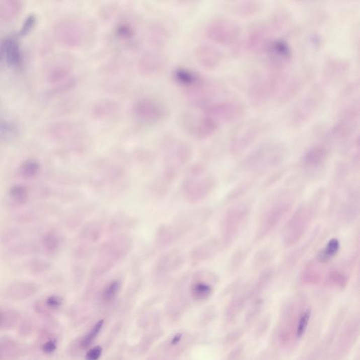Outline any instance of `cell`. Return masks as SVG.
Masks as SVG:
<instances>
[{
	"label": "cell",
	"mask_w": 360,
	"mask_h": 360,
	"mask_svg": "<svg viewBox=\"0 0 360 360\" xmlns=\"http://www.w3.org/2000/svg\"><path fill=\"white\" fill-rule=\"evenodd\" d=\"M37 23V17L34 14H31L26 17L24 23L21 25L19 30V35L20 37H26L34 29Z\"/></svg>",
	"instance_id": "43"
},
{
	"label": "cell",
	"mask_w": 360,
	"mask_h": 360,
	"mask_svg": "<svg viewBox=\"0 0 360 360\" xmlns=\"http://www.w3.org/2000/svg\"><path fill=\"white\" fill-rule=\"evenodd\" d=\"M20 345L12 340H0V360H12L21 355Z\"/></svg>",
	"instance_id": "32"
},
{
	"label": "cell",
	"mask_w": 360,
	"mask_h": 360,
	"mask_svg": "<svg viewBox=\"0 0 360 360\" xmlns=\"http://www.w3.org/2000/svg\"><path fill=\"white\" fill-rule=\"evenodd\" d=\"M260 4L257 2H243L235 7L236 13L241 17H250L258 14L260 10Z\"/></svg>",
	"instance_id": "39"
},
{
	"label": "cell",
	"mask_w": 360,
	"mask_h": 360,
	"mask_svg": "<svg viewBox=\"0 0 360 360\" xmlns=\"http://www.w3.org/2000/svg\"><path fill=\"white\" fill-rule=\"evenodd\" d=\"M118 106L115 102L103 100L97 103L94 107V115L98 118H106L116 112Z\"/></svg>",
	"instance_id": "37"
},
{
	"label": "cell",
	"mask_w": 360,
	"mask_h": 360,
	"mask_svg": "<svg viewBox=\"0 0 360 360\" xmlns=\"http://www.w3.org/2000/svg\"><path fill=\"white\" fill-rule=\"evenodd\" d=\"M39 287L33 282L19 281L12 283L5 290V295L12 300L27 299L38 292Z\"/></svg>",
	"instance_id": "25"
},
{
	"label": "cell",
	"mask_w": 360,
	"mask_h": 360,
	"mask_svg": "<svg viewBox=\"0 0 360 360\" xmlns=\"http://www.w3.org/2000/svg\"><path fill=\"white\" fill-rule=\"evenodd\" d=\"M217 186L215 176L203 164H196L188 172L182 182L184 197L191 203L206 199Z\"/></svg>",
	"instance_id": "4"
},
{
	"label": "cell",
	"mask_w": 360,
	"mask_h": 360,
	"mask_svg": "<svg viewBox=\"0 0 360 360\" xmlns=\"http://www.w3.org/2000/svg\"><path fill=\"white\" fill-rule=\"evenodd\" d=\"M311 76L310 71H305L297 74L289 80L286 84L283 85L280 90L279 98V104H285L290 102L303 91Z\"/></svg>",
	"instance_id": "19"
},
{
	"label": "cell",
	"mask_w": 360,
	"mask_h": 360,
	"mask_svg": "<svg viewBox=\"0 0 360 360\" xmlns=\"http://www.w3.org/2000/svg\"><path fill=\"white\" fill-rule=\"evenodd\" d=\"M359 120V102L352 103L346 107L338 118L331 129V135L340 141L348 139L357 129Z\"/></svg>",
	"instance_id": "12"
},
{
	"label": "cell",
	"mask_w": 360,
	"mask_h": 360,
	"mask_svg": "<svg viewBox=\"0 0 360 360\" xmlns=\"http://www.w3.org/2000/svg\"><path fill=\"white\" fill-rule=\"evenodd\" d=\"M68 74L69 70L67 68L61 66V65L56 66L51 69V71L49 73L48 80L51 83L56 84V83H61L63 81V80L66 79Z\"/></svg>",
	"instance_id": "41"
},
{
	"label": "cell",
	"mask_w": 360,
	"mask_h": 360,
	"mask_svg": "<svg viewBox=\"0 0 360 360\" xmlns=\"http://www.w3.org/2000/svg\"><path fill=\"white\" fill-rule=\"evenodd\" d=\"M40 169V163L38 161L29 159L21 163L19 168V174L22 178L31 180L38 176Z\"/></svg>",
	"instance_id": "34"
},
{
	"label": "cell",
	"mask_w": 360,
	"mask_h": 360,
	"mask_svg": "<svg viewBox=\"0 0 360 360\" xmlns=\"http://www.w3.org/2000/svg\"><path fill=\"white\" fill-rule=\"evenodd\" d=\"M8 194L12 203L17 205H25L29 198L28 188L21 184L12 186L9 190Z\"/></svg>",
	"instance_id": "35"
},
{
	"label": "cell",
	"mask_w": 360,
	"mask_h": 360,
	"mask_svg": "<svg viewBox=\"0 0 360 360\" xmlns=\"http://www.w3.org/2000/svg\"><path fill=\"white\" fill-rule=\"evenodd\" d=\"M246 108L237 100H225L207 104L205 107V116L218 123L236 121L244 116Z\"/></svg>",
	"instance_id": "13"
},
{
	"label": "cell",
	"mask_w": 360,
	"mask_h": 360,
	"mask_svg": "<svg viewBox=\"0 0 360 360\" xmlns=\"http://www.w3.org/2000/svg\"><path fill=\"white\" fill-rule=\"evenodd\" d=\"M266 51L269 70L272 71H283L292 60V48L285 40L271 41Z\"/></svg>",
	"instance_id": "15"
},
{
	"label": "cell",
	"mask_w": 360,
	"mask_h": 360,
	"mask_svg": "<svg viewBox=\"0 0 360 360\" xmlns=\"http://www.w3.org/2000/svg\"><path fill=\"white\" fill-rule=\"evenodd\" d=\"M196 59L199 64L207 70H214L221 65L223 55L215 47L202 45L196 51Z\"/></svg>",
	"instance_id": "22"
},
{
	"label": "cell",
	"mask_w": 360,
	"mask_h": 360,
	"mask_svg": "<svg viewBox=\"0 0 360 360\" xmlns=\"http://www.w3.org/2000/svg\"><path fill=\"white\" fill-rule=\"evenodd\" d=\"M134 112L139 119L147 122H157L164 118L166 110L163 104L155 99L145 98L136 102Z\"/></svg>",
	"instance_id": "17"
},
{
	"label": "cell",
	"mask_w": 360,
	"mask_h": 360,
	"mask_svg": "<svg viewBox=\"0 0 360 360\" xmlns=\"http://www.w3.org/2000/svg\"><path fill=\"white\" fill-rule=\"evenodd\" d=\"M310 317H311V310L310 309H306L301 315L299 324H298L297 330H296V336L298 338L302 337L306 332Z\"/></svg>",
	"instance_id": "46"
},
{
	"label": "cell",
	"mask_w": 360,
	"mask_h": 360,
	"mask_svg": "<svg viewBox=\"0 0 360 360\" xmlns=\"http://www.w3.org/2000/svg\"><path fill=\"white\" fill-rule=\"evenodd\" d=\"M166 65V59L159 53H145L140 58L139 68L145 74H156L161 72Z\"/></svg>",
	"instance_id": "27"
},
{
	"label": "cell",
	"mask_w": 360,
	"mask_h": 360,
	"mask_svg": "<svg viewBox=\"0 0 360 360\" xmlns=\"http://www.w3.org/2000/svg\"><path fill=\"white\" fill-rule=\"evenodd\" d=\"M19 315L15 310L0 307V331L12 329L17 325Z\"/></svg>",
	"instance_id": "31"
},
{
	"label": "cell",
	"mask_w": 360,
	"mask_h": 360,
	"mask_svg": "<svg viewBox=\"0 0 360 360\" xmlns=\"http://www.w3.org/2000/svg\"><path fill=\"white\" fill-rule=\"evenodd\" d=\"M328 280L330 283L337 286L343 287L347 283V276L341 269L335 268L331 269L328 274Z\"/></svg>",
	"instance_id": "42"
},
{
	"label": "cell",
	"mask_w": 360,
	"mask_h": 360,
	"mask_svg": "<svg viewBox=\"0 0 360 360\" xmlns=\"http://www.w3.org/2000/svg\"><path fill=\"white\" fill-rule=\"evenodd\" d=\"M329 159V151L324 145H315L310 147L303 154L301 160V169L303 175L311 180H316L323 176Z\"/></svg>",
	"instance_id": "10"
},
{
	"label": "cell",
	"mask_w": 360,
	"mask_h": 360,
	"mask_svg": "<svg viewBox=\"0 0 360 360\" xmlns=\"http://www.w3.org/2000/svg\"><path fill=\"white\" fill-rule=\"evenodd\" d=\"M223 250L219 239H210L195 248L191 253V258L195 263H200L213 258Z\"/></svg>",
	"instance_id": "23"
},
{
	"label": "cell",
	"mask_w": 360,
	"mask_h": 360,
	"mask_svg": "<svg viewBox=\"0 0 360 360\" xmlns=\"http://www.w3.org/2000/svg\"><path fill=\"white\" fill-rule=\"evenodd\" d=\"M42 244L44 251L48 254H54L61 244L59 236L56 232L50 231L44 234L42 239Z\"/></svg>",
	"instance_id": "36"
},
{
	"label": "cell",
	"mask_w": 360,
	"mask_h": 360,
	"mask_svg": "<svg viewBox=\"0 0 360 360\" xmlns=\"http://www.w3.org/2000/svg\"><path fill=\"white\" fill-rule=\"evenodd\" d=\"M54 35L60 43L67 47H79L83 43L84 32L79 21L74 19L60 21L54 28Z\"/></svg>",
	"instance_id": "14"
},
{
	"label": "cell",
	"mask_w": 360,
	"mask_h": 360,
	"mask_svg": "<svg viewBox=\"0 0 360 360\" xmlns=\"http://www.w3.org/2000/svg\"><path fill=\"white\" fill-rule=\"evenodd\" d=\"M121 283L119 280H113L108 283L102 293V299L105 302H111L120 292Z\"/></svg>",
	"instance_id": "40"
},
{
	"label": "cell",
	"mask_w": 360,
	"mask_h": 360,
	"mask_svg": "<svg viewBox=\"0 0 360 360\" xmlns=\"http://www.w3.org/2000/svg\"><path fill=\"white\" fill-rule=\"evenodd\" d=\"M46 305L51 309H56L62 305V299L58 296H50L46 299Z\"/></svg>",
	"instance_id": "47"
},
{
	"label": "cell",
	"mask_w": 360,
	"mask_h": 360,
	"mask_svg": "<svg viewBox=\"0 0 360 360\" xmlns=\"http://www.w3.org/2000/svg\"><path fill=\"white\" fill-rule=\"evenodd\" d=\"M265 131V123L261 120H251L243 122L232 133L230 137V154L238 156L244 153L258 140Z\"/></svg>",
	"instance_id": "9"
},
{
	"label": "cell",
	"mask_w": 360,
	"mask_h": 360,
	"mask_svg": "<svg viewBox=\"0 0 360 360\" xmlns=\"http://www.w3.org/2000/svg\"><path fill=\"white\" fill-rule=\"evenodd\" d=\"M103 326H104V321L103 320L99 321V322L96 323L95 325L90 330V332L82 340V347H88L89 345H91L92 341L95 339L96 337L98 336L99 333H100Z\"/></svg>",
	"instance_id": "44"
},
{
	"label": "cell",
	"mask_w": 360,
	"mask_h": 360,
	"mask_svg": "<svg viewBox=\"0 0 360 360\" xmlns=\"http://www.w3.org/2000/svg\"><path fill=\"white\" fill-rule=\"evenodd\" d=\"M219 127V123L207 116L199 118L193 125V133L198 139H206L212 136Z\"/></svg>",
	"instance_id": "29"
},
{
	"label": "cell",
	"mask_w": 360,
	"mask_h": 360,
	"mask_svg": "<svg viewBox=\"0 0 360 360\" xmlns=\"http://www.w3.org/2000/svg\"><path fill=\"white\" fill-rule=\"evenodd\" d=\"M103 226L100 222L93 221L85 225L80 234V238L81 241H84L85 244L91 245L95 244L102 237Z\"/></svg>",
	"instance_id": "30"
},
{
	"label": "cell",
	"mask_w": 360,
	"mask_h": 360,
	"mask_svg": "<svg viewBox=\"0 0 360 360\" xmlns=\"http://www.w3.org/2000/svg\"><path fill=\"white\" fill-rule=\"evenodd\" d=\"M252 212L249 201L239 202L229 207L221 224L219 239L223 250L232 246L247 225Z\"/></svg>",
	"instance_id": "5"
},
{
	"label": "cell",
	"mask_w": 360,
	"mask_h": 360,
	"mask_svg": "<svg viewBox=\"0 0 360 360\" xmlns=\"http://www.w3.org/2000/svg\"><path fill=\"white\" fill-rule=\"evenodd\" d=\"M207 38L222 45H232L238 41L241 28L235 21L228 19H218L206 28Z\"/></svg>",
	"instance_id": "11"
},
{
	"label": "cell",
	"mask_w": 360,
	"mask_h": 360,
	"mask_svg": "<svg viewBox=\"0 0 360 360\" xmlns=\"http://www.w3.org/2000/svg\"><path fill=\"white\" fill-rule=\"evenodd\" d=\"M185 260L183 254L177 250L167 252L159 259L154 270L159 273L173 272L180 270L184 265Z\"/></svg>",
	"instance_id": "21"
},
{
	"label": "cell",
	"mask_w": 360,
	"mask_h": 360,
	"mask_svg": "<svg viewBox=\"0 0 360 360\" xmlns=\"http://www.w3.org/2000/svg\"><path fill=\"white\" fill-rule=\"evenodd\" d=\"M340 243L338 239H329L327 243L317 252L315 258L312 262L322 269L324 266L327 265L333 259L336 258L339 253Z\"/></svg>",
	"instance_id": "24"
},
{
	"label": "cell",
	"mask_w": 360,
	"mask_h": 360,
	"mask_svg": "<svg viewBox=\"0 0 360 360\" xmlns=\"http://www.w3.org/2000/svg\"><path fill=\"white\" fill-rule=\"evenodd\" d=\"M269 27L262 23L253 24L250 28L246 38V48L253 53L266 51L271 42Z\"/></svg>",
	"instance_id": "18"
},
{
	"label": "cell",
	"mask_w": 360,
	"mask_h": 360,
	"mask_svg": "<svg viewBox=\"0 0 360 360\" xmlns=\"http://www.w3.org/2000/svg\"><path fill=\"white\" fill-rule=\"evenodd\" d=\"M286 150L281 143H266L253 151L243 159L239 166L242 173L261 177L265 172L281 164Z\"/></svg>",
	"instance_id": "3"
},
{
	"label": "cell",
	"mask_w": 360,
	"mask_h": 360,
	"mask_svg": "<svg viewBox=\"0 0 360 360\" xmlns=\"http://www.w3.org/2000/svg\"><path fill=\"white\" fill-rule=\"evenodd\" d=\"M326 92L320 84L313 85L293 108L289 116V123L293 127H303L320 111L325 99Z\"/></svg>",
	"instance_id": "7"
},
{
	"label": "cell",
	"mask_w": 360,
	"mask_h": 360,
	"mask_svg": "<svg viewBox=\"0 0 360 360\" xmlns=\"http://www.w3.org/2000/svg\"><path fill=\"white\" fill-rule=\"evenodd\" d=\"M181 338H182V334H181V333H179V334H177L176 336H174L171 341L172 345H176V344L180 341Z\"/></svg>",
	"instance_id": "50"
},
{
	"label": "cell",
	"mask_w": 360,
	"mask_h": 360,
	"mask_svg": "<svg viewBox=\"0 0 360 360\" xmlns=\"http://www.w3.org/2000/svg\"><path fill=\"white\" fill-rule=\"evenodd\" d=\"M132 244L128 236L124 235L116 236L106 241L99 248L97 259L92 267V272L101 275L111 270L128 254Z\"/></svg>",
	"instance_id": "6"
},
{
	"label": "cell",
	"mask_w": 360,
	"mask_h": 360,
	"mask_svg": "<svg viewBox=\"0 0 360 360\" xmlns=\"http://www.w3.org/2000/svg\"><path fill=\"white\" fill-rule=\"evenodd\" d=\"M212 273L208 272H199L196 274L198 277L195 279L191 285V294L194 299L204 300L208 298L213 291L212 283L208 282L209 277Z\"/></svg>",
	"instance_id": "26"
},
{
	"label": "cell",
	"mask_w": 360,
	"mask_h": 360,
	"mask_svg": "<svg viewBox=\"0 0 360 360\" xmlns=\"http://www.w3.org/2000/svg\"><path fill=\"white\" fill-rule=\"evenodd\" d=\"M57 348V343L55 340H49L42 345V350L44 353L51 354Z\"/></svg>",
	"instance_id": "49"
},
{
	"label": "cell",
	"mask_w": 360,
	"mask_h": 360,
	"mask_svg": "<svg viewBox=\"0 0 360 360\" xmlns=\"http://www.w3.org/2000/svg\"><path fill=\"white\" fill-rule=\"evenodd\" d=\"M19 128L10 120H0V142L10 143L17 139Z\"/></svg>",
	"instance_id": "33"
},
{
	"label": "cell",
	"mask_w": 360,
	"mask_h": 360,
	"mask_svg": "<svg viewBox=\"0 0 360 360\" xmlns=\"http://www.w3.org/2000/svg\"><path fill=\"white\" fill-rule=\"evenodd\" d=\"M350 69L348 61L342 58L331 57L326 60L323 68V79L327 83H333L344 77Z\"/></svg>",
	"instance_id": "20"
},
{
	"label": "cell",
	"mask_w": 360,
	"mask_h": 360,
	"mask_svg": "<svg viewBox=\"0 0 360 360\" xmlns=\"http://www.w3.org/2000/svg\"><path fill=\"white\" fill-rule=\"evenodd\" d=\"M24 9L20 0H0V22L12 21L19 17Z\"/></svg>",
	"instance_id": "28"
},
{
	"label": "cell",
	"mask_w": 360,
	"mask_h": 360,
	"mask_svg": "<svg viewBox=\"0 0 360 360\" xmlns=\"http://www.w3.org/2000/svg\"><path fill=\"white\" fill-rule=\"evenodd\" d=\"M246 256H247L246 250L239 249L234 253L231 258V262H230V269L231 270H239L246 260Z\"/></svg>",
	"instance_id": "45"
},
{
	"label": "cell",
	"mask_w": 360,
	"mask_h": 360,
	"mask_svg": "<svg viewBox=\"0 0 360 360\" xmlns=\"http://www.w3.org/2000/svg\"><path fill=\"white\" fill-rule=\"evenodd\" d=\"M102 354V348L100 346H95L88 351L85 359L86 360H99Z\"/></svg>",
	"instance_id": "48"
},
{
	"label": "cell",
	"mask_w": 360,
	"mask_h": 360,
	"mask_svg": "<svg viewBox=\"0 0 360 360\" xmlns=\"http://www.w3.org/2000/svg\"><path fill=\"white\" fill-rule=\"evenodd\" d=\"M283 71H272L265 76L255 80L250 86L248 95L250 101L255 106H261L272 98L284 84Z\"/></svg>",
	"instance_id": "8"
},
{
	"label": "cell",
	"mask_w": 360,
	"mask_h": 360,
	"mask_svg": "<svg viewBox=\"0 0 360 360\" xmlns=\"http://www.w3.org/2000/svg\"><path fill=\"white\" fill-rule=\"evenodd\" d=\"M0 63L12 68H20L23 64V53L17 39L7 36L0 40Z\"/></svg>",
	"instance_id": "16"
},
{
	"label": "cell",
	"mask_w": 360,
	"mask_h": 360,
	"mask_svg": "<svg viewBox=\"0 0 360 360\" xmlns=\"http://www.w3.org/2000/svg\"><path fill=\"white\" fill-rule=\"evenodd\" d=\"M291 21L290 14L284 10L276 11L271 19V26L272 29L279 32L284 29Z\"/></svg>",
	"instance_id": "38"
},
{
	"label": "cell",
	"mask_w": 360,
	"mask_h": 360,
	"mask_svg": "<svg viewBox=\"0 0 360 360\" xmlns=\"http://www.w3.org/2000/svg\"><path fill=\"white\" fill-rule=\"evenodd\" d=\"M299 193V185L289 184L269 198L258 216L254 236L255 242L267 238L279 226L283 218L292 210Z\"/></svg>",
	"instance_id": "1"
},
{
	"label": "cell",
	"mask_w": 360,
	"mask_h": 360,
	"mask_svg": "<svg viewBox=\"0 0 360 360\" xmlns=\"http://www.w3.org/2000/svg\"><path fill=\"white\" fill-rule=\"evenodd\" d=\"M324 194L320 189L293 212L283 230L282 243L284 247H293L302 240L318 213Z\"/></svg>",
	"instance_id": "2"
}]
</instances>
